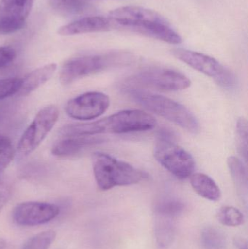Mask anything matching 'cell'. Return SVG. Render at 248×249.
I'll use <instances>...</instances> for the list:
<instances>
[{
    "mask_svg": "<svg viewBox=\"0 0 248 249\" xmlns=\"http://www.w3.org/2000/svg\"><path fill=\"white\" fill-rule=\"evenodd\" d=\"M108 16L115 29L125 28L171 45L182 42V36L167 19L154 10L140 6H126L112 10Z\"/></svg>",
    "mask_w": 248,
    "mask_h": 249,
    "instance_id": "cell-1",
    "label": "cell"
},
{
    "mask_svg": "<svg viewBox=\"0 0 248 249\" xmlns=\"http://www.w3.org/2000/svg\"><path fill=\"white\" fill-rule=\"evenodd\" d=\"M155 118L141 110H124L109 115L103 119L87 123L64 126L63 136H96L102 133H127L147 131L157 125Z\"/></svg>",
    "mask_w": 248,
    "mask_h": 249,
    "instance_id": "cell-2",
    "label": "cell"
},
{
    "mask_svg": "<svg viewBox=\"0 0 248 249\" xmlns=\"http://www.w3.org/2000/svg\"><path fill=\"white\" fill-rule=\"evenodd\" d=\"M130 97L149 112L180 126L189 133L198 134L200 124L196 117L182 104L161 95L141 89H126Z\"/></svg>",
    "mask_w": 248,
    "mask_h": 249,
    "instance_id": "cell-3",
    "label": "cell"
},
{
    "mask_svg": "<svg viewBox=\"0 0 248 249\" xmlns=\"http://www.w3.org/2000/svg\"><path fill=\"white\" fill-rule=\"evenodd\" d=\"M92 161L96 184L104 191L119 186L138 184L149 177L131 164L103 152L95 153Z\"/></svg>",
    "mask_w": 248,
    "mask_h": 249,
    "instance_id": "cell-4",
    "label": "cell"
},
{
    "mask_svg": "<svg viewBox=\"0 0 248 249\" xmlns=\"http://www.w3.org/2000/svg\"><path fill=\"white\" fill-rule=\"evenodd\" d=\"M132 60V55L122 51L90 54L74 57L64 63L61 70V84L69 85L79 79L101 72L109 68L125 65Z\"/></svg>",
    "mask_w": 248,
    "mask_h": 249,
    "instance_id": "cell-5",
    "label": "cell"
},
{
    "mask_svg": "<svg viewBox=\"0 0 248 249\" xmlns=\"http://www.w3.org/2000/svg\"><path fill=\"white\" fill-rule=\"evenodd\" d=\"M154 156L160 165L176 178L185 179L194 174L195 161L193 157L176 144L173 135L167 130L159 133L154 148Z\"/></svg>",
    "mask_w": 248,
    "mask_h": 249,
    "instance_id": "cell-6",
    "label": "cell"
},
{
    "mask_svg": "<svg viewBox=\"0 0 248 249\" xmlns=\"http://www.w3.org/2000/svg\"><path fill=\"white\" fill-rule=\"evenodd\" d=\"M171 53L179 61L214 79L217 84L224 89H232L236 87L237 77L234 73L213 57L180 48H173Z\"/></svg>",
    "mask_w": 248,
    "mask_h": 249,
    "instance_id": "cell-7",
    "label": "cell"
},
{
    "mask_svg": "<svg viewBox=\"0 0 248 249\" xmlns=\"http://www.w3.org/2000/svg\"><path fill=\"white\" fill-rule=\"evenodd\" d=\"M127 82L132 86L137 85L165 91L185 90L192 84L185 74L163 67H151L141 70L128 78Z\"/></svg>",
    "mask_w": 248,
    "mask_h": 249,
    "instance_id": "cell-8",
    "label": "cell"
},
{
    "mask_svg": "<svg viewBox=\"0 0 248 249\" xmlns=\"http://www.w3.org/2000/svg\"><path fill=\"white\" fill-rule=\"evenodd\" d=\"M58 116V108L54 105H49L41 109L19 141L17 145L19 154L22 156H28L36 150L53 128Z\"/></svg>",
    "mask_w": 248,
    "mask_h": 249,
    "instance_id": "cell-9",
    "label": "cell"
},
{
    "mask_svg": "<svg viewBox=\"0 0 248 249\" xmlns=\"http://www.w3.org/2000/svg\"><path fill=\"white\" fill-rule=\"evenodd\" d=\"M110 106V99L100 92H87L68 101L65 111L70 118L87 121L101 116Z\"/></svg>",
    "mask_w": 248,
    "mask_h": 249,
    "instance_id": "cell-10",
    "label": "cell"
},
{
    "mask_svg": "<svg viewBox=\"0 0 248 249\" xmlns=\"http://www.w3.org/2000/svg\"><path fill=\"white\" fill-rule=\"evenodd\" d=\"M60 209L52 203L24 202L13 209L14 222L20 226H36L50 222L58 216Z\"/></svg>",
    "mask_w": 248,
    "mask_h": 249,
    "instance_id": "cell-11",
    "label": "cell"
},
{
    "mask_svg": "<svg viewBox=\"0 0 248 249\" xmlns=\"http://www.w3.org/2000/svg\"><path fill=\"white\" fill-rule=\"evenodd\" d=\"M33 0L0 1V34L9 35L20 30L30 14Z\"/></svg>",
    "mask_w": 248,
    "mask_h": 249,
    "instance_id": "cell-12",
    "label": "cell"
},
{
    "mask_svg": "<svg viewBox=\"0 0 248 249\" xmlns=\"http://www.w3.org/2000/svg\"><path fill=\"white\" fill-rule=\"evenodd\" d=\"M115 29V25L109 16H87L77 19L68 24L61 26L58 34L63 36L106 32Z\"/></svg>",
    "mask_w": 248,
    "mask_h": 249,
    "instance_id": "cell-13",
    "label": "cell"
},
{
    "mask_svg": "<svg viewBox=\"0 0 248 249\" xmlns=\"http://www.w3.org/2000/svg\"><path fill=\"white\" fill-rule=\"evenodd\" d=\"M103 142L104 139L96 136H66L54 144L52 153L61 158L73 156L83 149L100 144Z\"/></svg>",
    "mask_w": 248,
    "mask_h": 249,
    "instance_id": "cell-14",
    "label": "cell"
},
{
    "mask_svg": "<svg viewBox=\"0 0 248 249\" xmlns=\"http://www.w3.org/2000/svg\"><path fill=\"white\" fill-rule=\"evenodd\" d=\"M57 70V64H46L39 67L29 73L24 79H22L21 86L17 94L20 96H27L41 86L50 80Z\"/></svg>",
    "mask_w": 248,
    "mask_h": 249,
    "instance_id": "cell-15",
    "label": "cell"
},
{
    "mask_svg": "<svg viewBox=\"0 0 248 249\" xmlns=\"http://www.w3.org/2000/svg\"><path fill=\"white\" fill-rule=\"evenodd\" d=\"M191 185L201 197L218 201L221 197V192L216 183L209 176L202 173H196L191 176Z\"/></svg>",
    "mask_w": 248,
    "mask_h": 249,
    "instance_id": "cell-16",
    "label": "cell"
},
{
    "mask_svg": "<svg viewBox=\"0 0 248 249\" xmlns=\"http://www.w3.org/2000/svg\"><path fill=\"white\" fill-rule=\"evenodd\" d=\"M155 225V236L157 243L162 247H167L174 239L175 231L173 219L157 216Z\"/></svg>",
    "mask_w": 248,
    "mask_h": 249,
    "instance_id": "cell-17",
    "label": "cell"
},
{
    "mask_svg": "<svg viewBox=\"0 0 248 249\" xmlns=\"http://www.w3.org/2000/svg\"><path fill=\"white\" fill-rule=\"evenodd\" d=\"M184 209V204L181 200L173 197L162 199L154 207V212L157 216L170 218L178 217Z\"/></svg>",
    "mask_w": 248,
    "mask_h": 249,
    "instance_id": "cell-18",
    "label": "cell"
},
{
    "mask_svg": "<svg viewBox=\"0 0 248 249\" xmlns=\"http://www.w3.org/2000/svg\"><path fill=\"white\" fill-rule=\"evenodd\" d=\"M230 174L237 189L243 193L247 192L248 172L243 162L238 158L231 156L227 160Z\"/></svg>",
    "mask_w": 248,
    "mask_h": 249,
    "instance_id": "cell-19",
    "label": "cell"
},
{
    "mask_svg": "<svg viewBox=\"0 0 248 249\" xmlns=\"http://www.w3.org/2000/svg\"><path fill=\"white\" fill-rule=\"evenodd\" d=\"M201 242L205 249H225L227 245L224 234L213 227H208L203 230Z\"/></svg>",
    "mask_w": 248,
    "mask_h": 249,
    "instance_id": "cell-20",
    "label": "cell"
},
{
    "mask_svg": "<svg viewBox=\"0 0 248 249\" xmlns=\"http://www.w3.org/2000/svg\"><path fill=\"white\" fill-rule=\"evenodd\" d=\"M51 7L63 15L83 13L87 9L85 0H50Z\"/></svg>",
    "mask_w": 248,
    "mask_h": 249,
    "instance_id": "cell-21",
    "label": "cell"
},
{
    "mask_svg": "<svg viewBox=\"0 0 248 249\" xmlns=\"http://www.w3.org/2000/svg\"><path fill=\"white\" fill-rule=\"evenodd\" d=\"M217 218L222 225L228 227L240 226L244 222L243 213L233 206L221 208L217 213Z\"/></svg>",
    "mask_w": 248,
    "mask_h": 249,
    "instance_id": "cell-22",
    "label": "cell"
},
{
    "mask_svg": "<svg viewBox=\"0 0 248 249\" xmlns=\"http://www.w3.org/2000/svg\"><path fill=\"white\" fill-rule=\"evenodd\" d=\"M56 233L53 231H44L29 238L22 249H48L55 241Z\"/></svg>",
    "mask_w": 248,
    "mask_h": 249,
    "instance_id": "cell-23",
    "label": "cell"
},
{
    "mask_svg": "<svg viewBox=\"0 0 248 249\" xmlns=\"http://www.w3.org/2000/svg\"><path fill=\"white\" fill-rule=\"evenodd\" d=\"M15 150L11 141L0 135V178L14 158Z\"/></svg>",
    "mask_w": 248,
    "mask_h": 249,
    "instance_id": "cell-24",
    "label": "cell"
},
{
    "mask_svg": "<svg viewBox=\"0 0 248 249\" xmlns=\"http://www.w3.org/2000/svg\"><path fill=\"white\" fill-rule=\"evenodd\" d=\"M22 79L5 78L0 80V100L18 93Z\"/></svg>",
    "mask_w": 248,
    "mask_h": 249,
    "instance_id": "cell-25",
    "label": "cell"
},
{
    "mask_svg": "<svg viewBox=\"0 0 248 249\" xmlns=\"http://www.w3.org/2000/svg\"><path fill=\"white\" fill-rule=\"evenodd\" d=\"M248 123L244 118H240L237 122V133L239 138V148L245 160L248 154Z\"/></svg>",
    "mask_w": 248,
    "mask_h": 249,
    "instance_id": "cell-26",
    "label": "cell"
},
{
    "mask_svg": "<svg viewBox=\"0 0 248 249\" xmlns=\"http://www.w3.org/2000/svg\"><path fill=\"white\" fill-rule=\"evenodd\" d=\"M16 57V51L11 47H0V70L10 65Z\"/></svg>",
    "mask_w": 248,
    "mask_h": 249,
    "instance_id": "cell-27",
    "label": "cell"
},
{
    "mask_svg": "<svg viewBox=\"0 0 248 249\" xmlns=\"http://www.w3.org/2000/svg\"><path fill=\"white\" fill-rule=\"evenodd\" d=\"M234 245L238 249H248V244L243 238H236L234 240Z\"/></svg>",
    "mask_w": 248,
    "mask_h": 249,
    "instance_id": "cell-28",
    "label": "cell"
},
{
    "mask_svg": "<svg viewBox=\"0 0 248 249\" xmlns=\"http://www.w3.org/2000/svg\"><path fill=\"white\" fill-rule=\"evenodd\" d=\"M0 249H11V248L5 241H2L0 243Z\"/></svg>",
    "mask_w": 248,
    "mask_h": 249,
    "instance_id": "cell-29",
    "label": "cell"
}]
</instances>
